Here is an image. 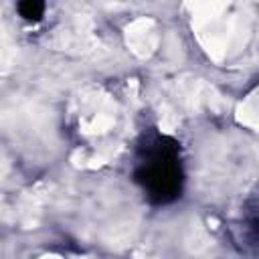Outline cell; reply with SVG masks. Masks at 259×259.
<instances>
[{
	"instance_id": "obj_1",
	"label": "cell",
	"mask_w": 259,
	"mask_h": 259,
	"mask_svg": "<svg viewBox=\"0 0 259 259\" xmlns=\"http://www.w3.org/2000/svg\"><path fill=\"white\" fill-rule=\"evenodd\" d=\"M182 166L178 144L166 136L152 134L140 146L136 182L154 204H168L182 192Z\"/></svg>"
},
{
	"instance_id": "obj_2",
	"label": "cell",
	"mask_w": 259,
	"mask_h": 259,
	"mask_svg": "<svg viewBox=\"0 0 259 259\" xmlns=\"http://www.w3.org/2000/svg\"><path fill=\"white\" fill-rule=\"evenodd\" d=\"M45 6H47V0H18V12L28 22L40 20L45 14Z\"/></svg>"
}]
</instances>
